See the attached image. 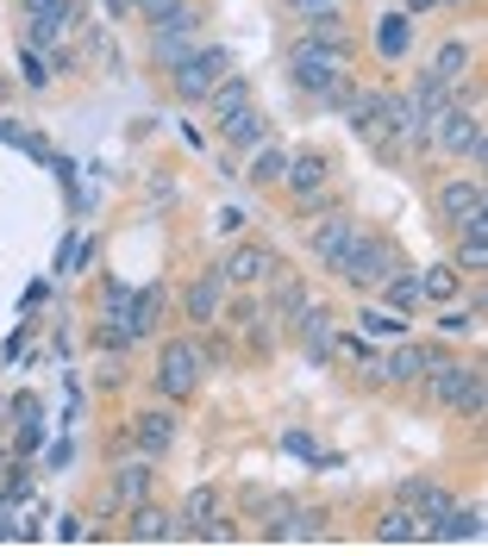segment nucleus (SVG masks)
<instances>
[{
    "instance_id": "nucleus-1",
    "label": "nucleus",
    "mask_w": 488,
    "mask_h": 556,
    "mask_svg": "<svg viewBox=\"0 0 488 556\" xmlns=\"http://www.w3.org/2000/svg\"><path fill=\"white\" fill-rule=\"evenodd\" d=\"M351 70H358V45H313V38H295L288 45V81L308 101H326Z\"/></svg>"
},
{
    "instance_id": "nucleus-2",
    "label": "nucleus",
    "mask_w": 488,
    "mask_h": 556,
    "mask_svg": "<svg viewBox=\"0 0 488 556\" xmlns=\"http://www.w3.org/2000/svg\"><path fill=\"white\" fill-rule=\"evenodd\" d=\"M395 269H408V256H401V244L388 238V231H370L358 226V238H351V251L338 256L333 276L345 281V288H358V294H376Z\"/></svg>"
},
{
    "instance_id": "nucleus-3",
    "label": "nucleus",
    "mask_w": 488,
    "mask_h": 556,
    "mask_svg": "<svg viewBox=\"0 0 488 556\" xmlns=\"http://www.w3.org/2000/svg\"><path fill=\"white\" fill-rule=\"evenodd\" d=\"M483 394H488L483 363H463V356H451V363L426 369V401L445 406V413H458V419H470V426H483Z\"/></svg>"
},
{
    "instance_id": "nucleus-4",
    "label": "nucleus",
    "mask_w": 488,
    "mask_h": 556,
    "mask_svg": "<svg viewBox=\"0 0 488 556\" xmlns=\"http://www.w3.org/2000/svg\"><path fill=\"white\" fill-rule=\"evenodd\" d=\"M433 138L438 151L451 156V163H463V169H483V156H488V126H483V106H463L451 101L445 113L433 119Z\"/></svg>"
},
{
    "instance_id": "nucleus-5",
    "label": "nucleus",
    "mask_w": 488,
    "mask_h": 556,
    "mask_svg": "<svg viewBox=\"0 0 488 556\" xmlns=\"http://www.w3.org/2000/svg\"><path fill=\"white\" fill-rule=\"evenodd\" d=\"M201 344L195 338H163L157 344V369H151V388H157V401H188L195 388H201Z\"/></svg>"
},
{
    "instance_id": "nucleus-6",
    "label": "nucleus",
    "mask_w": 488,
    "mask_h": 556,
    "mask_svg": "<svg viewBox=\"0 0 488 556\" xmlns=\"http://www.w3.org/2000/svg\"><path fill=\"white\" fill-rule=\"evenodd\" d=\"M226 76H232V51L226 45H195V51L170 70V88H176L182 106H207V94H213Z\"/></svg>"
},
{
    "instance_id": "nucleus-7",
    "label": "nucleus",
    "mask_w": 488,
    "mask_h": 556,
    "mask_svg": "<svg viewBox=\"0 0 488 556\" xmlns=\"http://www.w3.org/2000/svg\"><path fill=\"white\" fill-rule=\"evenodd\" d=\"M333 188V156L326 151H288V169H283V194L301 213H313L320 206V194Z\"/></svg>"
},
{
    "instance_id": "nucleus-8",
    "label": "nucleus",
    "mask_w": 488,
    "mask_h": 556,
    "mask_svg": "<svg viewBox=\"0 0 488 556\" xmlns=\"http://www.w3.org/2000/svg\"><path fill=\"white\" fill-rule=\"evenodd\" d=\"M82 20H88L82 0H51L45 13H32V20H20V26H26L32 51H57V45H70V38L82 31Z\"/></svg>"
},
{
    "instance_id": "nucleus-9",
    "label": "nucleus",
    "mask_w": 488,
    "mask_h": 556,
    "mask_svg": "<svg viewBox=\"0 0 488 556\" xmlns=\"http://www.w3.org/2000/svg\"><path fill=\"white\" fill-rule=\"evenodd\" d=\"M358 213H345V206H333V213H320L313 206V226H308V251L320 256V269H338V256L351 251V238H358Z\"/></svg>"
},
{
    "instance_id": "nucleus-10",
    "label": "nucleus",
    "mask_w": 488,
    "mask_h": 556,
    "mask_svg": "<svg viewBox=\"0 0 488 556\" xmlns=\"http://www.w3.org/2000/svg\"><path fill=\"white\" fill-rule=\"evenodd\" d=\"M488 206V188H483V169H463V176H445L433 188V213L445 226H463L470 213H483Z\"/></svg>"
},
{
    "instance_id": "nucleus-11",
    "label": "nucleus",
    "mask_w": 488,
    "mask_h": 556,
    "mask_svg": "<svg viewBox=\"0 0 488 556\" xmlns=\"http://www.w3.org/2000/svg\"><path fill=\"white\" fill-rule=\"evenodd\" d=\"M132 451L138 456H157V463H163V456L176 451V438H182V419H176V406L170 401H157V406H145V413H138V419H132Z\"/></svg>"
},
{
    "instance_id": "nucleus-12",
    "label": "nucleus",
    "mask_w": 488,
    "mask_h": 556,
    "mask_svg": "<svg viewBox=\"0 0 488 556\" xmlns=\"http://www.w3.org/2000/svg\"><path fill=\"white\" fill-rule=\"evenodd\" d=\"M182 531L188 538H226V494L213 488V481H201V488H188L182 494Z\"/></svg>"
},
{
    "instance_id": "nucleus-13",
    "label": "nucleus",
    "mask_w": 488,
    "mask_h": 556,
    "mask_svg": "<svg viewBox=\"0 0 488 556\" xmlns=\"http://www.w3.org/2000/svg\"><path fill=\"white\" fill-rule=\"evenodd\" d=\"M151 488H157V456H132V463H113L101 501L113 506V513H126V506L151 501Z\"/></svg>"
},
{
    "instance_id": "nucleus-14",
    "label": "nucleus",
    "mask_w": 488,
    "mask_h": 556,
    "mask_svg": "<svg viewBox=\"0 0 488 556\" xmlns=\"http://www.w3.org/2000/svg\"><path fill=\"white\" fill-rule=\"evenodd\" d=\"M226 294H232V281L220 276V269H207V276H195V281H188V294H182V313H188V326L213 331V319H220V306H226Z\"/></svg>"
},
{
    "instance_id": "nucleus-15",
    "label": "nucleus",
    "mask_w": 488,
    "mask_h": 556,
    "mask_svg": "<svg viewBox=\"0 0 488 556\" xmlns=\"http://www.w3.org/2000/svg\"><path fill=\"white\" fill-rule=\"evenodd\" d=\"M376 381H383V388H413V381H426V351H420V338H395V351L376 356Z\"/></svg>"
},
{
    "instance_id": "nucleus-16",
    "label": "nucleus",
    "mask_w": 488,
    "mask_h": 556,
    "mask_svg": "<svg viewBox=\"0 0 488 556\" xmlns=\"http://www.w3.org/2000/svg\"><path fill=\"white\" fill-rule=\"evenodd\" d=\"M288 326L301 331V351H308L313 363H326V356H333L338 326H333V306H326V301H308L301 313H295V319H288Z\"/></svg>"
},
{
    "instance_id": "nucleus-17",
    "label": "nucleus",
    "mask_w": 488,
    "mask_h": 556,
    "mask_svg": "<svg viewBox=\"0 0 488 556\" xmlns=\"http://www.w3.org/2000/svg\"><path fill=\"white\" fill-rule=\"evenodd\" d=\"M126 538L132 544H170V538H182V519L163 513L157 501H138V506H126Z\"/></svg>"
},
{
    "instance_id": "nucleus-18",
    "label": "nucleus",
    "mask_w": 488,
    "mask_h": 556,
    "mask_svg": "<svg viewBox=\"0 0 488 556\" xmlns=\"http://www.w3.org/2000/svg\"><path fill=\"white\" fill-rule=\"evenodd\" d=\"M270 269H276V251H270V244H238V251L220 263V276H226L232 288H263Z\"/></svg>"
},
{
    "instance_id": "nucleus-19",
    "label": "nucleus",
    "mask_w": 488,
    "mask_h": 556,
    "mask_svg": "<svg viewBox=\"0 0 488 556\" xmlns=\"http://www.w3.org/2000/svg\"><path fill=\"white\" fill-rule=\"evenodd\" d=\"M451 231H458V256H451V263H458L463 276H488V206L470 213V219L451 226Z\"/></svg>"
},
{
    "instance_id": "nucleus-20",
    "label": "nucleus",
    "mask_w": 488,
    "mask_h": 556,
    "mask_svg": "<svg viewBox=\"0 0 488 556\" xmlns=\"http://www.w3.org/2000/svg\"><path fill=\"white\" fill-rule=\"evenodd\" d=\"M370 538H376V544H420V538H426V519H420L413 506L388 501L383 513L370 519Z\"/></svg>"
},
{
    "instance_id": "nucleus-21",
    "label": "nucleus",
    "mask_w": 488,
    "mask_h": 556,
    "mask_svg": "<svg viewBox=\"0 0 488 556\" xmlns=\"http://www.w3.org/2000/svg\"><path fill=\"white\" fill-rule=\"evenodd\" d=\"M395 501L413 506V513L426 519V531H433V519L445 513V506H451V488H445V481H433V476H408L401 488H395Z\"/></svg>"
},
{
    "instance_id": "nucleus-22",
    "label": "nucleus",
    "mask_w": 488,
    "mask_h": 556,
    "mask_svg": "<svg viewBox=\"0 0 488 556\" xmlns=\"http://www.w3.org/2000/svg\"><path fill=\"white\" fill-rule=\"evenodd\" d=\"M426 538H445V544H476V538H483V501H470V506L451 501L433 519V531H426Z\"/></svg>"
},
{
    "instance_id": "nucleus-23",
    "label": "nucleus",
    "mask_w": 488,
    "mask_h": 556,
    "mask_svg": "<svg viewBox=\"0 0 488 556\" xmlns=\"http://www.w3.org/2000/svg\"><path fill=\"white\" fill-rule=\"evenodd\" d=\"M301 306H308V276H295V269H270V326H288Z\"/></svg>"
},
{
    "instance_id": "nucleus-24",
    "label": "nucleus",
    "mask_w": 488,
    "mask_h": 556,
    "mask_svg": "<svg viewBox=\"0 0 488 556\" xmlns=\"http://www.w3.org/2000/svg\"><path fill=\"white\" fill-rule=\"evenodd\" d=\"M163 306H170V288H132V301H126L132 338H157L163 331Z\"/></svg>"
},
{
    "instance_id": "nucleus-25",
    "label": "nucleus",
    "mask_w": 488,
    "mask_h": 556,
    "mask_svg": "<svg viewBox=\"0 0 488 556\" xmlns=\"http://www.w3.org/2000/svg\"><path fill=\"white\" fill-rule=\"evenodd\" d=\"M263 138H270V119H263L258 101L245 113H232V119H220V144H232V151H258Z\"/></svg>"
},
{
    "instance_id": "nucleus-26",
    "label": "nucleus",
    "mask_w": 488,
    "mask_h": 556,
    "mask_svg": "<svg viewBox=\"0 0 488 556\" xmlns=\"http://www.w3.org/2000/svg\"><path fill=\"white\" fill-rule=\"evenodd\" d=\"M426 70H433L438 81H451V88H458V81L476 70V45H470V38H445V45H438V56L426 63Z\"/></svg>"
},
{
    "instance_id": "nucleus-27",
    "label": "nucleus",
    "mask_w": 488,
    "mask_h": 556,
    "mask_svg": "<svg viewBox=\"0 0 488 556\" xmlns=\"http://www.w3.org/2000/svg\"><path fill=\"white\" fill-rule=\"evenodd\" d=\"M408 101L420 106V113H426V126H433L438 113H445V106L458 101V88H451V81H438L433 70H420V76L408 81Z\"/></svg>"
},
{
    "instance_id": "nucleus-28",
    "label": "nucleus",
    "mask_w": 488,
    "mask_h": 556,
    "mask_svg": "<svg viewBox=\"0 0 488 556\" xmlns=\"http://www.w3.org/2000/svg\"><path fill=\"white\" fill-rule=\"evenodd\" d=\"M258 101V88H251V76H226L213 94H207V113H213V126L220 119H232V113H245V106Z\"/></svg>"
},
{
    "instance_id": "nucleus-29",
    "label": "nucleus",
    "mask_w": 488,
    "mask_h": 556,
    "mask_svg": "<svg viewBox=\"0 0 488 556\" xmlns=\"http://www.w3.org/2000/svg\"><path fill=\"white\" fill-rule=\"evenodd\" d=\"M195 45H201V31H170V26H151V63L163 70V76H170V70L182 63V56L195 51Z\"/></svg>"
},
{
    "instance_id": "nucleus-30",
    "label": "nucleus",
    "mask_w": 488,
    "mask_h": 556,
    "mask_svg": "<svg viewBox=\"0 0 488 556\" xmlns=\"http://www.w3.org/2000/svg\"><path fill=\"white\" fill-rule=\"evenodd\" d=\"M283 169H288V144H270L263 138L258 156H251V169H245V181L251 188H283Z\"/></svg>"
},
{
    "instance_id": "nucleus-31",
    "label": "nucleus",
    "mask_w": 488,
    "mask_h": 556,
    "mask_svg": "<svg viewBox=\"0 0 488 556\" xmlns=\"http://www.w3.org/2000/svg\"><path fill=\"white\" fill-rule=\"evenodd\" d=\"M420 294H426V306H451L463 294V269L458 263H433V269L420 276Z\"/></svg>"
},
{
    "instance_id": "nucleus-32",
    "label": "nucleus",
    "mask_w": 488,
    "mask_h": 556,
    "mask_svg": "<svg viewBox=\"0 0 488 556\" xmlns=\"http://www.w3.org/2000/svg\"><path fill=\"white\" fill-rule=\"evenodd\" d=\"M376 294H383V306H395V313H420V306H426V294H420V276H413V269H395V276L383 281V288H376Z\"/></svg>"
},
{
    "instance_id": "nucleus-33",
    "label": "nucleus",
    "mask_w": 488,
    "mask_h": 556,
    "mask_svg": "<svg viewBox=\"0 0 488 556\" xmlns=\"http://www.w3.org/2000/svg\"><path fill=\"white\" fill-rule=\"evenodd\" d=\"M408 313H395V306H370L363 301V313H358V331L363 338H388V344H395V338H408Z\"/></svg>"
},
{
    "instance_id": "nucleus-34",
    "label": "nucleus",
    "mask_w": 488,
    "mask_h": 556,
    "mask_svg": "<svg viewBox=\"0 0 488 556\" xmlns=\"http://www.w3.org/2000/svg\"><path fill=\"white\" fill-rule=\"evenodd\" d=\"M376 51H383L388 63H401V56L413 51V20L408 13H388L383 26H376Z\"/></svg>"
},
{
    "instance_id": "nucleus-35",
    "label": "nucleus",
    "mask_w": 488,
    "mask_h": 556,
    "mask_svg": "<svg viewBox=\"0 0 488 556\" xmlns=\"http://www.w3.org/2000/svg\"><path fill=\"white\" fill-rule=\"evenodd\" d=\"M438 331H445V338H476V331H483V288L470 294V313H463L458 301L445 306V313H438Z\"/></svg>"
},
{
    "instance_id": "nucleus-36",
    "label": "nucleus",
    "mask_w": 488,
    "mask_h": 556,
    "mask_svg": "<svg viewBox=\"0 0 488 556\" xmlns=\"http://www.w3.org/2000/svg\"><path fill=\"white\" fill-rule=\"evenodd\" d=\"M301 38H313V45H358V38H351V26H345V13H338V7H326V13H308V20H301Z\"/></svg>"
},
{
    "instance_id": "nucleus-37",
    "label": "nucleus",
    "mask_w": 488,
    "mask_h": 556,
    "mask_svg": "<svg viewBox=\"0 0 488 556\" xmlns=\"http://www.w3.org/2000/svg\"><path fill=\"white\" fill-rule=\"evenodd\" d=\"M20 76H26L32 94H45V88L57 81V70H51V56H45V51H32V45H26V56H20Z\"/></svg>"
},
{
    "instance_id": "nucleus-38",
    "label": "nucleus",
    "mask_w": 488,
    "mask_h": 556,
    "mask_svg": "<svg viewBox=\"0 0 488 556\" xmlns=\"http://www.w3.org/2000/svg\"><path fill=\"white\" fill-rule=\"evenodd\" d=\"M7 419H20V426H45V401H38V394H20V401H7Z\"/></svg>"
},
{
    "instance_id": "nucleus-39",
    "label": "nucleus",
    "mask_w": 488,
    "mask_h": 556,
    "mask_svg": "<svg viewBox=\"0 0 488 556\" xmlns=\"http://www.w3.org/2000/svg\"><path fill=\"white\" fill-rule=\"evenodd\" d=\"M95 301H101V313H126L132 288H126V281H101V288H95Z\"/></svg>"
},
{
    "instance_id": "nucleus-40",
    "label": "nucleus",
    "mask_w": 488,
    "mask_h": 556,
    "mask_svg": "<svg viewBox=\"0 0 488 556\" xmlns=\"http://www.w3.org/2000/svg\"><path fill=\"white\" fill-rule=\"evenodd\" d=\"M176 7H182V0H132V13H138L145 26H163V20H170Z\"/></svg>"
},
{
    "instance_id": "nucleus-41",
    "label": "nucleus",
    "mask_w": 488,
    "mask_h": 556,
    "mask_svg": "<svg viewBox=\"0 0 488 556\" xmlns=\"http://www.w3.org/2000/svg\"><path fill=\"white\" fill-rule=\"evenodd\" d=\"M7 538H32V526H20V506L13 501H0V544Z\"/></svg>"
},
{
    "instance_id": "nucleus-42",
    "label": "nucleus",
    "mask_w": 488,
    "mask_h": 556,
    "mask_svg": "<svg viewBox=\"0 0 488 556\" xmlns=\"http://www.w3.org/2000/svg\"><path fill=\"white\" fill-rule=\"evenodd\" d=\"M226 301H232V294H226ZM232 319H238V331H251V326H263V306L245 294V301H232Z\"/></svg>"
},
{
    "instance_id": "nucleus-43",
    "label": "nucleus",
    "mask_w": 488,
    "mask_h": 556,
    "mask_svg": "<svg viewBox=\"0 0 488 556\" xmlns=\"http://www.w3.org/2000/svg\"><path fill=\"white\" fill-rule=\"evenodd\" d=\"M57 538H63V544H76V538H88V519H76V513H63V519H57Z\"/></svg>"
},
{
    "instance_id": "nucleus-44",
    "label": "nucleus",
    "mask_w": 488,
    "mask_h": 556,
    "mask_svg": "<svg viewBox=\"0 0 488 556\" xmlns=\"http://www.w3.org/2000/svg\"><path fill=\"white\" fill-rule=\"evenodd\" d=\"M283 444H288L295 456H308V463H320V451H313V438H308V431H288Z\"/></svg>"
},
{
    "instance_id": "nucleus-45",
    "label": "nucleus",
    "mask_w": 488,
    "mask_h": 556,
    "mask_svg": "<svg viewBox=\"0 0 488 556\" xmlns=\"http://www.w3.org/2000/svg\"><path fill=\"white\" fill-rule=\"evenodd\" d=\"M220 231H226V238H238V231H245V213H238V206H220Z\"/></svg>"
},
{
    "instance_id": "nucleus-46",
    "label": "nucleus",
    "mask_w": 488,
    "mask_h": 556,
    "mask_svg": "<svg viewBox=\"0 0 488 556\" xmlns=\"http://www.w3.org/2000/svg\"><path fill=\"white\" fill-rule=\"evenodd\" d=\"M288 13H301V20H308V13H326V7H338V0H283Z\"/></svg>"
},
{
    "instance_id": "nucleus-47",
    "label": "nucleus",
    "mask_w": 488,
    "mask_h": 556,
    "mask_svg": "<svg viewBox=\"0 0 488 556\" xmlns=\"http://www.w3.org/2000/svg\"><path fill=\"white\" fill-rule=\"evenodd\" d=\"M107 7H113V20H126L132 13V0H107Z\"/></svg>"
},
{
    "instance_id": "nucleus-48",
    "label": "nucleus",
    "mask_w": 488,
    "mask_h": 556,
    "mask_svg": "<svg viewBox=\"0 0 488 556\" xmlns=\"http://www.w3.org/2000/svg\"><path fill=\"white\" fill-rule=\"evenodd\" d=\"M433 7H463V0H433Z\"/></svg>"
},
{
    "instance_id": "nucleus-49",
    "label": "nucleus",
    "mask_w": 488,
    "mask_h": 556,
    "mask_svg": "<svg viewBox=\"0 0 488 556\" xmlns=\"http://www.w3.org/2000/svg\"><path fill=\"white\" fill-rule=\"evenodd\" d=\"M0 419H7V406H0Z\"/></svg>"
}]
</instances>
